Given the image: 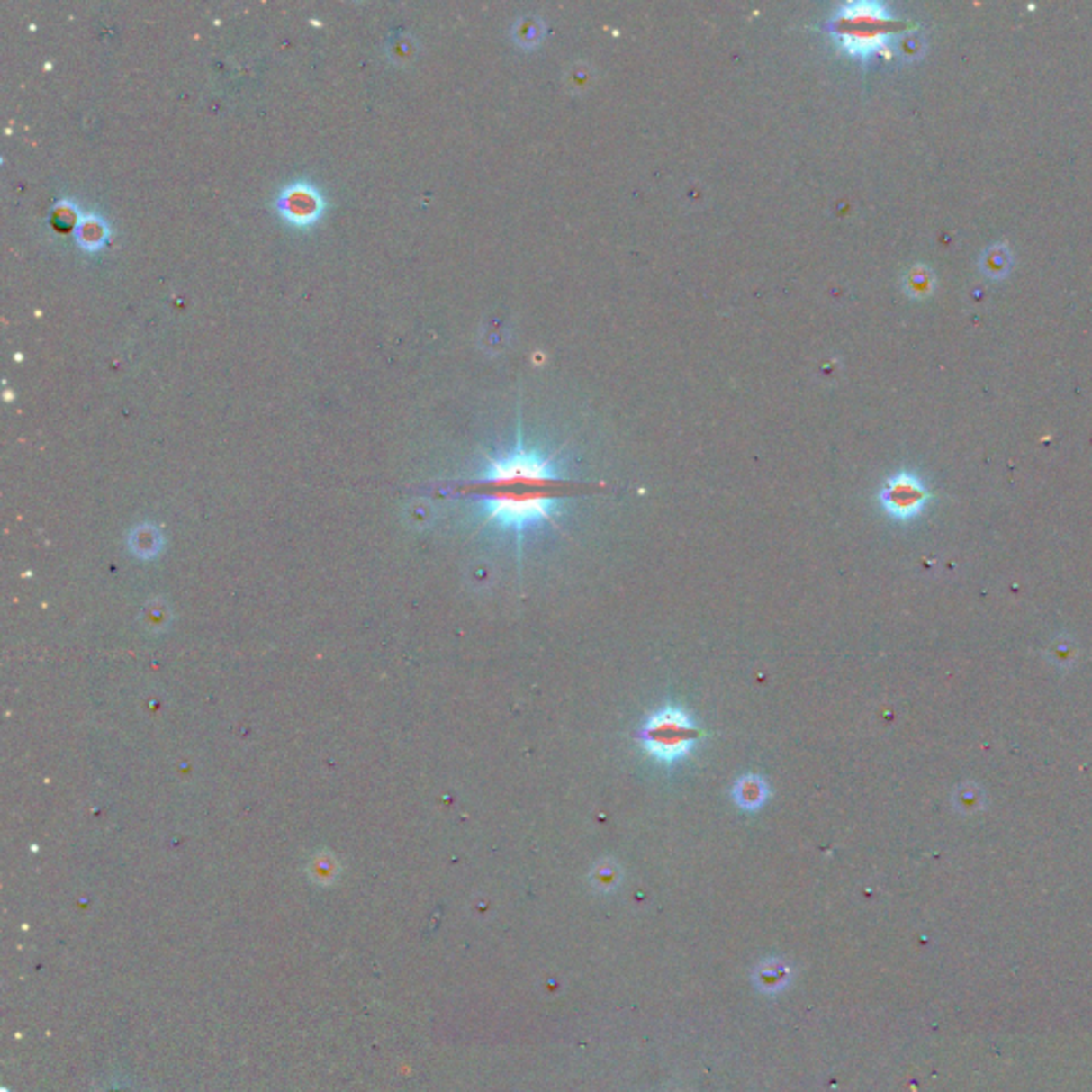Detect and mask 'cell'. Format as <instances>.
I'll return each instance as SVG.
<instances>
[{"label":"cell","mask_w":1092,"mask_h":1092,"mask_svg":"<svg viewBox=\"0 0 1092 1092\" xmlns=\"http://www.w3.org/2000/svg\"><path fill=\"white\" fill-rule=\"evenodd\" d=\"M591 491L593 484L564 476L553 456L519 444L504 456H489L481 474L450 484L447 493L476 501L487 523L523 534L551 521L565 500Z\"/></svg>","instance_id":"6da1fadb"},{"label":"cell","mask_w":1092,"mask_h":1092,"mask_svg":"<svg viewBox=\"0 0 1092 1092\" xmlns=\"http://www.w3.org/2000/svg\"><path fill=\"white\" fill-rule=\"evenodd\" d=\"M907 28V22L889 14L881 3H845L828 17L830 39L853 58L889 56L892 41Z\"/></svg>","instance_id":"7a4b0ae2"},{"label":"cell","mask_w":1092,"mask_h":1092,"mask_svg":"<svg viewBox=\"0 0 1092 1092\" xmlns=\"http://www.w3.org/2000/svg\"><path fill=\"white\" fill-rule=\"evenodd\" d=\"M707 732L681 707H662L649 715L638 730L640 747L660 764H677L696 749Z\"/></svg>","instance_id":"3957f363"},{"label":"cell","mask_w":1092,"mask_h":1092,"mask_svg":"<svg viewBox=\"0 0 1092 1092\" xmlns=\"http://www.w3.org/2000/svg\"><path fill=\"white\" fill-rule=\"evenodd\" d=\"M930 500V491L922 478H917L911 472H898L892 478H888L880 491V501L892 519L898 521H909L916 519Z\"/></svg>","instance_id":"277c9868"},{"label":"cell","mask_w":1092,"mask_h":1092,"mask_svg":"<svg viewBox=\"0 0 1092 1092\" xmlns=\"http://www.w3.org/2000/svg\"><path fill=\"white\" fill-rule=\"evenodd\" d=\"M274 207L288 224L308 229L325 212V196L311 182L299 180L288 184L275 194Z\"/></svg>","instance_id":"5b68a950"},{"label":"cell","mask_w":1092,"mask_h":1092,"mask_svg":"<svg viewBox=\"0 0 1092 1092\" xmlns=\"http://www.w3.org/2000/svg\"><path fill=\"white\" fill-rule=\"evenodd\" d=\"M732 799L738 808L754 813L760 811V808L766 805V800L771 799V788H768L766 779L760 777V774H745V777L734 783Z\"/></svg>","instance_id":"8992f818"},{"label":"cell","mask_w":1092,"mask_h":1092,"mask_svg":"<svg viewBox=\"0 0 1092 1092\" xmlns=\"http://www.w3.org/2000/svg\"><path fill=\"white\" fill-rule=\"evenodd\" d=\"M109 235H112L109 224L95 212L82 213V218H79V222H77V229L73 230L75 244H77L86 252L101 250V248L109 241Z\"/></svg>","instance_id":"52a82bcc"},{"label":"cell","mask_w":1092,"mask_h":1092,"mask_svg":"<svg viewBox=\"0 0 1092 1092\" xmlns=\"http://www.w3.org/2000/svg\"><path fill=\"white\" fill-rule=\"evenodd\" d=\"M981 269H984V274L990 277L1007 275L1011 269L1009 248L1005 244H997V246H992L990 250H986L984 257H981Z\"/></svg>","instance_id":"ba28073f"},{"label":"cell","mask_w":1092,"mask_h":1092,"mask_svg":"<svg viewBox=\"0 0 1092 1092\" xmlns=\"http://www.w3.org/2000/svg\"><path fill=\"white\" fill-rule=\"evenodd\" d=\"M84 212H79L77 207H75L73 201H58L54 205V210H51V227L56 230H60V233H71L77 229L79 218H82Z\"/></svg>","instance_id":"9c48e42d"},{"label":"cell","mask_w":1092,"mask_h":1092,"mask_svg":"<svg viewBox=\"0 0 1092 1092\" xmlns=\"http://www.w3.org/2000/svg\"><path fill=\"white\" fill-rule=\"evenodd\" d=\"M933 288H934V277L926 267H922V265L913 267L905 277V291H907V294H911V297H916V299H924V297H928V294H933Z\"/></svg>","instance_id":"30bf717a"}]
</instances>
